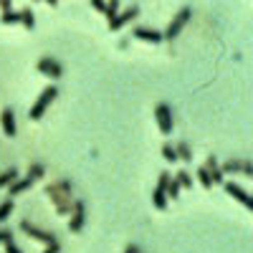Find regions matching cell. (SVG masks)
I'll return each instance as SVG.
<instances>
[{"label":"cell","mask_w":253,"mask_h":253,"mask_svg":"<svg viewBox=\"0 0 253 253\" xmlns=\"http://www.w3.org/2000/svg\"><path fill=\"white\" fill-rule=\"evenodd\" d=\"M193 18V8H180L175 15H172V20H170V26L165 28V33H162V41H175L177 36H180V31L187 26V20Z\"/></svg>","instance_id":"obj_1"},{"label":"cell","mask_w":253,"mask_h":253,"mask_svg":"<svg viewBox=\"0 0 253 253\" xmlns=\"http://www.w3.org/2000/svg\"><path fill=\"white\" fill-rule=\"evenodd\" d=\"M58 96V89L53 86V84H48V86L43 89V91H41V96L36 99V104H33V107H31V112H28V117L36 122V119H41V117H43L46 114V109L51 107V104H53V99Z\"/></svg>","instance_id":"obj_2"},{"label":"cell","mask_w":253,"mask_h":253,"mask_svg":"<svg viewBox=\"0 0 253 253\" xmlns=\"http://www.w3.org/2000/svg\"><path fill=\"white\" fill-rule=\"evenodd\" d=\"M20 230H23V233H26L28 238H33V241H41V243H46V246L56 243V236L51 233V230L38 228V225H33L31 220H20Z\"/></svg>","instance_id":"obj_3"},{"label":"cell","mask_w":253,"mask_h":253,"mask_svg":"<svg viewBox=\"0 0 253 253\" xmlns=\"http://www.w3.org/2000/svg\"><path fill=\"white\" fill-rule=\"evenodd\" d=\"M155 119H157V126H160V132L165 137L172 134L175 122H172V109L167 107V104H157V107H155Z\"/></svg>","instance_id":"obj_4"},{"label":"cell","mask_w":253,"mask_h":253,"mask_svg":"<svg viewBox=\"0 0 253 253\" xmlns=\"http://www.w3.org/2000/svg\"><path fill=\"white\" fill-rule=\"evenodd\" d=\"M36 69L43 74V76H48V79H61L63 76V66H61L56 58H51V56H41L38 63H36Z\"/></svg>","instance_id":"obj_5"},{"label":"cell","mask_w":253,"mask_h":253,"mask_svg":"<svg viewBox=\"0 0 253 253\" xmlns=\"http://www.w3.org/2000/svg\"><path fill=\"white\" fill-rule=\"evenodd\" d=\"M84 223H86V203H84V200H74V210H71L69 230H71V233H81Z\"/></svg>","instance_id":"obj_6"},{"label":"cell","mask_w":253,"mask_h":253,"mask_svg":"<svg viewBox=\"0 0 253 253\" xmlns=\"http://www.w3.org/2000/svg\"><path fill=\"white\" fill-rule=\"evenodd\" d=\"M139 15V5H129V8H124L122 13H117L112 20H109V31H122L126 23H132V20Z\"/></svg>","instance_id":"obj_7"},{"label":"cell","mask_w":253,"mask_h":253,"mask_svg":"<svg viewBox=\"0 0 253 253\" xmlns=\"http://www.w3.org/2000/svg\"><path fill=\"white\" fill-rule=\"evenodd\" d=\"M170 172H160V180H157V187H155V193H152V205L157 210H165L167 208V195H165V190H167V182H170Z\"/></svg>","instance_id":"obj_8"},{"label":"cell","mask_w":253,"mask_h":253,"mask_svg":"<svg viewBox=\"0 0 253 253\" xmlns=\"http://www.w3.org/2000/svg\"><path fill=\"white\" fill-rule=\"evenodd\" d=\"M223 187H225V193H228L230 198H233V200H238L246 210H253V200H251V195L246 193V190H243L238 182H228V180H225V182H223Z\"/></svg>","instance_id":"obj_9"},{"label":"cell","mask_w":253,"mask_h":253,"mask_svg":"<svg viewBox=\"0 0 253 253\" xmlns=\"http://www.w3.org/2000/svg\"><path fill=\"white\" fill-rule=\"evenodd\" d=\"M48 200L53 203V208H56V213H58V215H71V210H74V198H71V193L48 195Z\"/></svg>","instance_id":"obj_10"},{"label":"cell","mask_w":253,"mask_h":253,"mask_svg":"<svg viewBox=\"0 0 253 253\" xmlns=\"http://www.w3.org/2000/svg\"><path fill=\"white\" fill-rule=\"evenodd\" d=\"M132 36H134L137 41H142V43H152V46L162 43V33L155 31V28H144V26H139V28L132 31Z\"/></svg>","instance_id":"obj_11"},{"label":"cell","mask_w":253,"mask_h":253,"mask_svg":"<svg viewBox=\"0 0 253 253\" xmlns=\"http://www.w3.org/2000/svg\"><path fill=\"white\" fill-rule=\"evenodd\" d=\"M203 167L208 170V175H210V180H213V185H223V182H225V177H223V172H220V165H218V157L210 155V157L205 160Z\"/></svg>","instance_id":"obj_12"},{"label":"cell","mask_w":253,"mask_h":253,"mask_svg":"<svg viewBox=\"0 0 253 253\" xmlns=\"http://www.w3.org/2000/svg\"><path fill=\"white\" fill-rule=\"evenodd\" d=\"M0 124H3V134L13 139L15 137V114H13L10 107H5L3 112H0Z\"/></svg>","instance_id":"obj_13"},{"label":"cell","mask_w":253,"mask_h":253,"mask_svg":"<svg viewBox=\"0 0 253 253\" xmlns=\"http://www.w3.org/2000/svg\"><path fill=\"white\" fill-rule=\"evenodd\" d=\"M58 193H74V182L71 180H56L46 185V195H58Z\"/></svg>","instance_id":"obj_14"},{"label":"cell","mask_w":253,"mask_h":253,"mask_svg":"<svg viewBox=\"0 0 253 253\" xmlns=\"http://www.w3.org/2000/svg\"><path fill=\"white\" fill-rule=\"evenodd\" d=\"M31 185H33V180H31V177H18V180H15V182H13L10 187H8V198L13 200L15 195H20V193H26V190H28Z\"/></svg>","instance_id":"obj_15"},{"label":"cell","mask_w":253,"mask_h":253,"mask_svg":"<svg viewBox=\"0 0 253 253\" xmlns=\"http://www.w3.org/2000/svg\"><path fill=\"white\" fill-rule=\"evenodd\" d=\"M175 152H177V160L182 162H193V150H190L187 142H177L175 144Z\"/></svg>","instance_id":"obj_16"},{"label":"cell","mask_w":253,"mask_h":253,"mask_svg":"<svg viewBox=\"0 0 253 253\" xmlns=\"http://www.w3.org/2000/svg\"><path fill=\"white\" fill-rule=\"evenodd\" d=\"M15 180H18V170H15V167H8V170L0 172V187H10Z\"/></svg>","instance_id":"obj_17"},{"label":"cell","mask_w":253,"mask_h":253,"mask_svg":"<svg viewBox=\"0 0 253 253\" xmlns=\"http://www.w3.org/2000/svg\"><path fill=\"white\" fill-rule=\"evenodd\" d=\"M220 172H223V177L241 172V160H228V162H223V165H220Z\"/></svg>","instance_id":"obj_18"},{"label":"cell","mask_w":253,"mask_h":253,"mask_svg":"<svg viewBox=\"0 0 253 253\" xmlns=\"http://www.w3.org/2000/svg\"><path fill=\"white\" fill-rule=\"evenodd\" d=\"M0 23H3V26H15V23H20V13L18 10H5L3 15H0Z\"/></svg>","instance_id":"obj_19"},{"label":"cell","mask_w":253,"mask_h":253,"mask_svg":"<svg viewBox=\"0 0 253 253\" xmlns=\"http://www.w3.org/2000/svg\"><path fill=\"white\" fill-rule=\"evenodd\" d=\"M20 13V23H23L28 31H33L36 28V18H33V10L31 8H23V10H18Z\"/></svg>","instance_id":"obj_20"},{"label":"cell","mask_w":253,"mask_h":253,"mask_svg":"<svg viewBox=\"0 0 253 253\" xmlns=\"http://www.w3.org/2000/svg\"><path fill=\"white\" fill-rule=\"evenodd\" d=\"M172 180L180 185V190H182V187H193V175H190L187 170H180V172H177Z\"/></svg>","instance_id":"obj_21"},{"label":"cell","mask_w":253,"mask_h":253,"mask_svg":"<svg viewBox=\"0 0 253 253\" xmlns=\"http://www.w3.org/2000/svg\"><path fill=\"white\" fill-rule=\"evenodd\" d=\"M43 175H46V167L41 165V162H33V165L28 167V177H31L33 182H36V180H41Z\"/></svg>","instance_id":"obj_22"},{"label":"cell","mask_w":253,"mask_h":253,"mask_svg":"<svg viewBox=\"0 0 253 253\" xmlns=\"http://www.w3.org/2000/svg\"><path fill=\"white\" fill-rule=\"evenodd\" d=\"M195 177H198V182H200L205 190H210V187H213V180H210V175H208V170H205V167H198V170H195Z\"/></svg>","instance_id":"obj_23"},{"label":"cell","mask_w":253,"mask_h":253,"mask_svg":"<svg viewBox=\"0 0 253 253\" xmlns=\"http://www.w3.org/2000/svg\"><path fill=\"white\" fill-rule=\"evenodd\" d=\"M13 210H15V203L8 198L3 205H0V223H5V220L10 218V213H13Z\"/></svg>","instance_id":"obj_24"},{"label":"cell","mask_w":253,"mask_h":253,"mask_svg":"<svg viewBox=\"0 0 253 253\" xmlns=\"http://www.w3.org/2000/svg\"><path fill=\"white\" fill-rule=\"evenodd\" d=\"M162 160L165 162H177V152H175V147L167 142V144H162Z\"/></svg>","instance_id":"obj_25"},{"label":"cell","mask_w":253,"mask_h":253,"mask_svg":"<svg viewBox=\"0 0 253 253\" xmlns=\"http://www.w3.org/2000/svg\"><path fill=\"white\" fill-rule=\"evenodd\" d=\"M165 195H167V200H177V195H180V185L170 177V182H167V190H165Z\"/></svg>","instance_id":"obj_26"},{"label":"cell","mask_w":253,"mask_h":253,"mask_svg":"<svg viewBox=\"0 0 253 253\" xmlns=\"http://www.w3.org/2000/svg\"><path fill=\"white\" fill-rule=\"evenodd\" d=\"M0 243H13V230L10 228H0Z\"/></svg>","instance_id":"obj_27"},{"label":"cell","mask_w":253,"mask_h":253,"mask_svg":"<svg viewBox=\"0 0 253 253\" xmlns=\"http://www.w3.org/2000/svg\"><path fill=\"white\" fill-rule=\"evenodd\" d=\"M117 13H119V3H117V0H112V3H107V13H104V15H107V18L112 20V18H114Z\"/></svg>","instance_id":"obj_28"},{"label":"cell","mask_w":253,"mask_h":253,"mask_svg":"<svg viewBox=\"0 0 253 253\" xmlns=\"http://www.w3.org/2000/svg\"><path fill=\"white\" fill-rule=\"evenodd\" d=\"M241 172H243L246 177H251V175H253V165H251L248 160H241Z\"/></svg>","instance_id":"obj_29"},{"label":"cell","mask_w":253,"mask_h":253,"mask_svg":"<svg viewBox=\"0 0 253 253\" xmlns=\"http://www.w3.org/2000/svg\"><path fill=\"white\" fill-rule=\"evenodd\" d=\"M91 8L99 13H107V3H101V0H91Z\"/></svg>","instance_id":"obj_30"},{"label":"cell","mask_w":253,"mask_h":253,"mask_svg":"<svg viewBox=\"0 0 253 253\" xmlns=\"http://www.w3.org/2000/svg\"><path fill=\"white\" fill-rule=\"evenodd\" d=\"M124 253H142V251H139L137 243H126V246H124Z\"/></svg>","instance_id":"obj_31"},{"label":"cell","mask_w":253,"mask_h":253,"mask_svg":"<svg viewBox=\"0 0 253 253\" xmlns=\"http://www.w3.org/2000/svg\"><path fill=\"white\" fill-rule=\"evenodd\" d=\"M58 251H61V246H58V241H56V243H51V246H46V248H43V253H58Z\"/></svg>","instance_id":"obj_32"},{"label":"cell","mask_w":253,"mask_h":253,"mask_svg":"<svg viewBox=\"0 0 253 253\" xmlns=\"http://www.w3.org/2000/svg\"><path fill=\"white\" fill-rule=\"evenodd\" d=\"M5 253H23V251H20L15 243H5Z\"/></svg>","instance_id":"obj_33"},{"label":"cell","mask_w":253,"mask_h":253,"mask_svg":"<svg viewBox=\"0 0 253 253\" xmlns=\"http://www.w3.org/2000/svg\"><path fill=\"white\" fill-rule=\"evenodd\" d=\"M10 8H13V5L8 3V0H0V10H3V13H5V10H10Z\"/></svg>","instance_id":"obj_34"}]
</instances>
